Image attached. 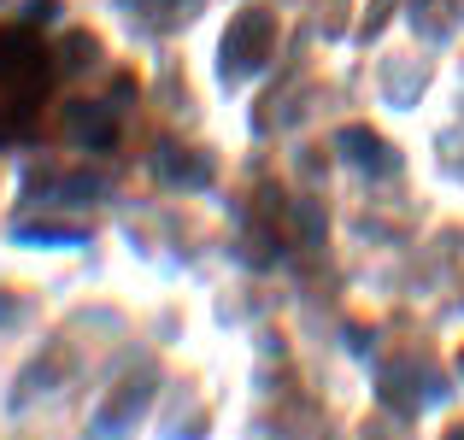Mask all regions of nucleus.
<instances>
[{"label":"nucleus","mask_w":464,"mask_h":440,"mask_svg":"<svg viewBox=\"0 0 464 440\" xmlns=\"http://www.w3.org/2000/svg\"><path fill=\"white\" fill-rule=\"evenodd\" d=\"M265 47H271V18H265V12H247V18L236 24V35H229V65L247 71V59H259Z\"/></svg>","instance_id":"1"},{"label":"nucleus","mask_w":464,"mask_h":440,"mask_svg":"<svg viewBox=\"0 0 464 440\" xmlns=\"http://www.w3.org/2000/svg\"><path fill=\"white\" fill-rule=\"evenodd\" d=\"M341 147H347V153H359V158H353V165H371V170H388V147L376 141V136H359V129H347V136H341Z\"/></svg>","instance_id":"2"}]
</instances>
